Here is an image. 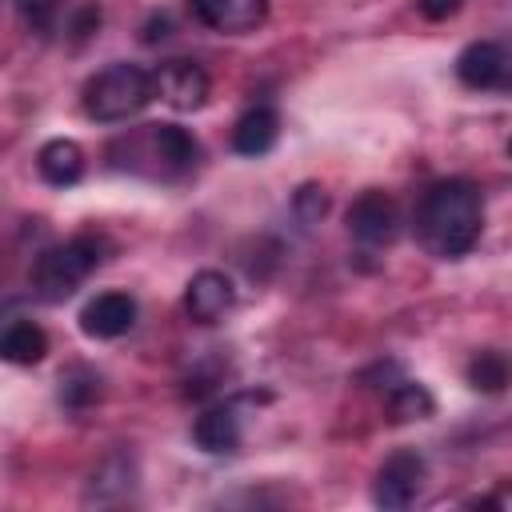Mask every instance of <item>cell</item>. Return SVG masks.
Here are the masks:
<instances>
[{"mask_svg": "<svg viewBox=\"0 0 512 512\" xmlns=\"http://www.w3.org/2000/svg\"><path fill=\"white\" fill-rule=\"evenodd\" d=\"M416 240L440 256V260H456L464 252L476 248L480 232H484V192L472 180H436L420 204H416Z\"/></svg>", "mask_w": 512, "mask_h": 512, "instance_id": "6da1fadb", "label": "cell"}, {"mask_svg": "<svg viewBox=\"0 0 512 512\" xmlns=\"http://www.w3.org/2000/svg\"><path fill=\"white\" fill-rule=\"evenodd\" d=\"M108 164L116 172H128V176L172 184V180H184L196 172L200 144L180 124H140V128L120 132L108 144Z\"/></svg>", "mask_w": 512, "mask_h": 512, "instance_id": "7a4b0ae2", "label": "cell"}, {"mask_svg": "<svg viewBox=\"0 0 512 512\" xmlns=\"http://www.w3.org/2000/svg\"><path fill=\"white\" fill-rule=\"evenodd\" d=\"M156 100L152 88V72L128 60H116L108 68H100L88 84H84V112L96 124H120L128 116H136L140 108H148Z\"/></svg>", "mask_w": 512, "mask_h": 512, "instance_id": "3957f363", "label": "cell"}, {"mask_svg": "<svg viewBox=\"0 0 512 512\" xmlns=\"http://www.w3.org/2000/svg\"><path fill=\"white\" fill-rule=\"evenodd\" d=\"M100 260H104V240L100 236H88V232L84 236H72V240L56 244V248H44L36 256V264H32V288H36L40 300L60 304V300H68L96 272Z\"/></svg>", "mask_w": 512, "mask_h": 512, "instance_id": "277c9868", "label": "cell"}, {"mask_svg": "<svg viewBox=\"0 0 512 512\" xmlns=\"http://www.w3.org/2000/svg\"><path fill=\"white\" fill-rule=\"evenodd\" d=\"M424 476H428V464L416 448H396L392 456H384V464L376 468V480H372V500L380 508H408L420 488H424Z\"/></svg>", "mask_w": 512, "mask_h": 512, "instance_id": "5b68a950", "label": "cell"}, {"mask_svg": "<svg viewBox=\"0 0 512 512\" xmlns=\"http://www.w3.org/2000/svg\"><path fill=\"white\" fill-rule=\"evenodd\" d=\"M152 88L176 112H196V108H204V100L212 92V80L196 60H164L152 72Z\"/></svg>", "mask_w": 512, "mask_h": 512, "instance_id": "8992f818", "label": "cell"}, {"mask_svg": "<svg viewBox=\"0 0 512 512\" xmlns=\"http://www.w3.org/2000/svg\"><path fill=\"white\" fill-rule=\"evenodd\" d=\"M348 232L368 244V248H380V244H392L396 232H400V212H396V200L380 188H368L352 200L348 208Z\"/></svg>", "mask_w": 512, "mask_h": 512, "instance_id": "52a82bcc", "label": "cell"}, {"mask_svg": "<svg viewBox=\"0 0 512 512\" xmlns=\"http://www.w3.org/2000/svg\"><path fill=\"white\" fill-rule=\"evenodd\" d=\"M192 440L208 456H232L244 440V400H220L204 408L192 424Z\"/></svg>", "mask_w": 512, "mask_h": 512, "instance_id": "ba28073f", "label": "cell"}, {"mask_svg": "<svg viewBox=\"0 0 512 512\" xmlns=\"http://www.w3.org/2000/svg\"><path fill=\"white\" fill-rule=\"evenodd\" d=\"M136 300L128 292H100L80 308V332L92 340H116L136 324Z\"/></svg>", "mask_w": 512, "mask_h": 512, "instance_id": "9c48e42d", "label": "cell"}, {"mask_svg": "<svg viewBox=\"0 0 512 512\" xmlns=\"http://www.w3.org/2000/svg\"><path fill=\"white\" fill-rule=\"evenodd\" d=\"M268 4H272V0H188L192 16H196L204 28L228 32V36L256 32V28L268 20Z\"/></svg>", "mask_w": 512, "mask_h": 512, "instance_id": "30bf717a", "label": "cell"}, {"mask_svg": "<svg viewBox=\"0 0 512 512\" xmlns=\"http://www.w3.org/2000/svg\"><path fill=\"white\" fill-rule=\"evenodd\" d=\"M456 76L460 84L476 88V92H492L508 84V52L500 40H472L460 56H456Z\"/></svg>", "mask_w": 512, "mask_h": 512, "instance_id": "8fae6325", "label": "cell"}, {"mask_svg": "<svg viewBox=\"0 0 512 512\" xmlns=\"http://www.w3.org/2000/svg\"><path fill=\"white\" fill-rule=\"evenodd\" d=\"M232 304H236V288H232V280H228L224 272H216V268L196 272V276L188 280V288H184V312H188L196 324H216Z\"/></svg>", "mask_w": 512, "mask_h": 512, "instance_id": "7c38bea8", "label": "cell"}, {"mask_svg": "<svg viewBox=\"0 0 512 512\" xmlns=\"http://www.w3.org/2000/svg\"><path fill=\"white\" fill-rule=\"evenodd\" d=\"M36 172H40L44 184L68 188V184H76L84 176V148L76 140H68V136H56L36 152Z\"/></svg>", "mask_w": 512, "mask_h": 512, "instance_id": "4fadbf2b", "label": "cell"}, {"mask_svg": "<svg viewBox=\"0 0 512 512\" xmlns=\"http://www.w3.org/2000/svg\"><path fill=\"white\" fill-rule=\"evenodd\" d=\"M276 136H280V116H276V108L256 104V108H248V112L236 120V128H232V148H236L240 156H264V152L276 144Z\"/></svg>", "mask_w": 512, "mask_h": 512, "instance_id": "5bb4252c", "label": "cell"}, {"mask_svg": "<svg viewBox=\"0 0 512 512\" xmlns=\"http://www.w3.org/2000/svg\"><path fill=\"white\" fill-rule=\"evenodd\" d=\"M48 356V336L32 320H12L0 328V360L8 364H40Z\"/></svg>", "mask_w": 512, "mask_h": 512, "instance_id": "9a60e30c", "label": "cell"}, {"mask_svg": "<svg viewBox=\"0 0 512 512\" xmlns=\"http://www.w3.org/2000/svg\"><path fill=\"white\" fill-rule=\"evenodd\" d=\"M136 484V464L128 452H112L104 456L92 476H88V500H116V496H128Z\"/></svg>", "mask_w": 512, "mask_h": 512, "instance_id": "2e32d148", "label": "cell"}, {"mask_svg": "<svg viewBox=\"0 0 512 512\" xmlns=\"http://www.w3.org/2000/svg\"><path fill=\"white\" fill-rule=\"evenodd\" d=\"M384 412H388L392 424H412V420H428L436 412V400L420 380H400V384L388 388Z\"/></svg>", "mask_w": 512, "mask_h": 512, "instance_id": "e0dca14e", "label": "cell"}, {"mask_svg": "<svg viewBox=\"0 0 512 512\" xmlns=\"http://www.w3.org/2000/svg\"><path fill=\"white\" fill-rule=\"evenodd\" d=\"M468 384H472L476 392H488V396L504 392V384H508V356L496 352V348L476 352V356L468 360Z\"/></svg>", "mask_w": 512, "mask_h": 512, "instance_id": "ac0fdd59", "label": "cell"}, {"mask_svg": "<svg viewBox=\"0 0 512 512\" xmlns=\"http://www.w3.org/2000/svg\"><path fill=\"white\" fill-rule=\"evenodd\" d=\"M92 400H100V376L88 368H72L60 376V404L68 408H88Z\"/></svg>", "mask_w": 512, "mask_h": 512, "instance_id": "d6986e66", "label": "cell"}, {"mask_svg": "<svg viewBox=\"0 0 512 512\" xmlns=\"http://www.w3.org/2000/svg\"><path fill=\"white\" fill-rule=\"evenodd\" d=\"M292 204H296V212H300L304 224H316V220L328 212V196H324V188H316V184H304Z\"/></svg>", "mask_w": 512, "mask_h": 512, "instance_id": "ffe728a7", "label": "cell"}, {"mask_svg": "<svg viewBox=\"0 0 512 512\" xmlns=\"http://www.w3.org/2000/svg\"><path fill=\"white\" fill-rule=\"evenodd\" d=\"M24 16H32L36 24H48L56 12H60V0H16Z\"/></svg>", "mask_w": 512, "mask_h": 512, "instance_id": "44dd1931", "label": "cell"}, {"mask_svg": "<svg viewBox=\"0 0 512 512\" xmlns=\"http://www.w3.org/2000/svg\"><path fill=\"white\" fill-rule=\"evenodd\" d=\"M416 4H420V12L428 20H448V16L460 12V0H416Z\"/></svg>", "mask_w": 512, "mask_h": 512, "instance_id": "7402d4cb", "label": "cell"}]
</instances>
